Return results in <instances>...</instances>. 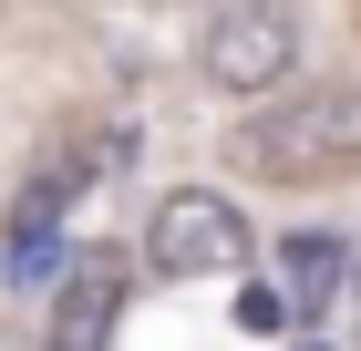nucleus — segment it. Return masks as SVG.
I'll return each instance as SVG.
<instances>
[{"label":"nucleus","mask_w":361,"mask_h":351,"mask_svg":"<svg viewBox=\"0 0 361 351\" xmlns=\"http://www.w3.org/2000/svg\"><path fill=\"white\" fill-rule=\"evenodd\" d=\"M227 165L258 176V186H341V176H361V83L269 93L258 124L227 135Z\"/></svg>","instance_id":"1"},{"label":"nucleus","mask_w":361,"mask_h":351,"mask_svg":"<svg viewBox=\"0 0 361 351\" xmlns=\"http://www.w3.org/2000/svg\"><path fill=\"white\" fill-rule=\"evenodd\" d=\"M258 258L248 238V207L227 186H166L155 217H145V269L155 279H238Z\"/></svg>","instance_id":"2"},{"label":"nucleus","mask_w":361,"mask_h":351,"mask_svg":"<svg viewBox=\"0 0 361 351\" xmlns=\"http://www.w3.org/2000/svg\"><path fill=\"white\" fill-rule=\"evenodd\" d=\"M196 73L217 93H238V104L289 93V73H300V11L289 0H217V21L196 42Z\"/></svg>","instance_id":"3"},{"label":"nucleus","mask_w":361,"mask_h":351,"mask_svg":"<svg viewBox=\"0 0 361 351\" xmlns=\"http://www.w3.org/2000/svg\"><path fill=\"white\" fill-rule=\"evenodd\" d=\"M114 331H124V248H83V258H62L42 351H114Z\"/></svg>","instance_id":"4"},{"label":"nucleus","mask_w":361,"mask_h":351,"mask_svg":"<svg viewBox=\"0 0 361 351\" xmlns=\"http://www.w3.org/2000/svg\"><path fill=\"white\" fill-rule=\"evenodd\" d=\"M341 290H351V238H331V227L279 238V299H289V321H320Z\"/></svg>","instance_id":"5"},{"label":"nucleus","mask_w":361,"mask_h":351,"mask_svg":"<svg viewBox=\"0 0 361 351\" xmlns=\"http://www.w3.org/2000/svg\"><path fill=\"white\" fill-rule=\"evenodd\" d=\"M238 331H289V299H279V279H269V290H238Z\"/></svg>","instance_id":"6"},{"label":"nucleus","mask_w":361,"mask_h":351,"mask_svg":"<svg viewBox=\"0 0 361 351\" xmlns=\"http://www.w3.org/2000/svg\"><path fill=\"white\" fill-rule=\"evenodd\" d=\"M0 351H21V341H11V331H0Z\"/></svg>","instance_id":"7"},{"label":"nucleus","mask_w":361,"mask_h":351,"mask_svg":"<svg viewBox=\"0 0 361 351\" xmlns=\"http://www.w3.org/2000/svg\"><path fill=\"white\" fill-rule=\"evenodd\" d=\"M300 351H331V341H300Z\"/></svg>","instance_id":"8"},{"label":"nucleus","mask_w":361,"mask_h":351,"mask_svg":"<svg viewBox=\"0 0 361 351\" xmlns=\"http://www.w3.org/2000/svg\"><path fill=\"white\" fill-rule=\"evenodd\" d=\"M351 279H361V248H351Z\"/></svg>","instance_id":"9"}]
</instances>
